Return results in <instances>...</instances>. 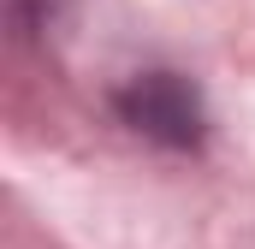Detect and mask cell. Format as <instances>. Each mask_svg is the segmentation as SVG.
I'll return each instance as SVG.
<instances>
[{
  "instance_id": "1",
  "label": "cell",
  "mask_w": 255,
  "mask_h": 249,
  "mask_svg": "<svg viewBox=\"0 0 255 249\" xmlns=\"http://www.w3.org/2000/svg\"><path fill=\"white\" fill-rule=\"evenodd\" d=\"M125 113H130L136 130L166 136V142H196V130H202L196 95L178 83V77H166V71H154V77H136V83H130Z\"/></svg>"
}]
</instances>
